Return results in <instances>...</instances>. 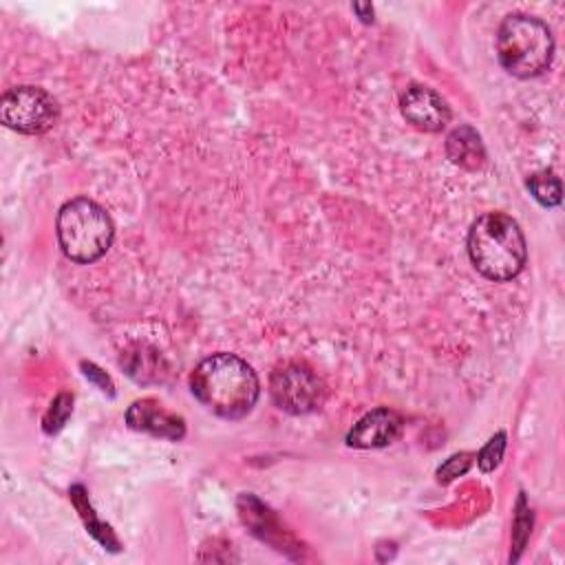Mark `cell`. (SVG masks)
Wrapping results in <instances>:
<instances>
[{"label": "cell", "instance_id": "obj_1", "mask_svg": "<svg viewBox=\"0 0 565 565\" xmlns=\"http://www.w3.org/2000/svg\"><path fill=\"white\" fill-rule=\"evenodd\" d=\"M190 391L214 415L223 419L245 417L260 393L254 369L234 353H214L196 364Z\"/></svg>", "mask_w": 565, "mask_h": 565}, {"label": "cell", "instance_id": "obj_2", "mask_svg": "<svg viewBox=\"0 0 565 565\" xmlns=\"http://www.w3.org/2000/svg\"><path fill=\"white\" fill-rule=\"evenodd\" d=\"M468 256L488 280H510L525 265V236L512 216L503 212L481 214L468 232Z\"/></svg>", "mask_w": 565, "mask_h": 565}, {"label": "cell", "instance_id": "obj_3", "mask_svg": "<svg viewBox=\"0 0 565 565\" xmlns=\"http://www.w3.org/2000/svg\"><path fill=\"white\" fill-rule=\"evenodd\" d=\"M554 55V38L550 26L525 13L508 15L497 31V57L514 77L541 75Z\"/></svg>", "mask_w": 565, "mask_h": 565}, {"label": "cell", "instance_id": "obj_4", "mask_svg": "<svg viewBox=\"0 0 565 565\" xmlns=\"http://www.w3.org/2000/svg\"><path fill=\"white\" fill-rule=\"evenodd\" d=\"M113 236L110 216L86 196L66 201L57 212V241L64 256L73 263H95L108 252Z\"/></svg>", "mask_w": 565, "mask_h": 565}, {"label": "cell", "instance_id": "obj_5", "mask_svg": "<svg viewBox=\"0 0 565 565\" xmlns=\"http://www.w3.org/2000/svg\"><path fill=\"white\" fill-rule=\"evenodd\" d=\"M0 119L22 135L46 132L57 121V102L38 86H13L0 99Z\"/></svg>", "mask_w": 565, "mask_h": 565}, {"label": "cell", "instance_id": "obj_6", "mask_svg": "<svg viewBox=\"0 0 565 565\" xmlns=\"http://www.w3.org/2000/svg\"><path fill=\"white\" fill-rule=\"evenodd\" d=\"M274 404L291 415H307L324 402V382L302 362H287L269 377Z\"/></svg>", "mask_w": 565, "mask_h": 565}, {"label": "cell", "instance_id": "obj_7", "mask_svg": "<svg viewBox=\"0 0 565 565\" xmlns=\"http://www.w3.org/2000/svg\"><path fill=\"white\" fill-rule=\"evenodd\" d=\"M404 119L424 132H439L450 121V108L439 93L428 86L413 84L399 99Z\"/></svg>", "mask_w": 565, "mask_h": 565}, {"label": "cell", "instance_id": "obj_8", "mask_svg": "<svg viewBox=\"0 0 565 565\" xmlns=\"http://www.w3.org/2000/svg\"><path fill=\"white\" fill-rule=\"evenodd\" d=\"M404 428V419L391 408H375L366 413L347 435L353 448H382L393 444Z\"/></svg>", "mask_w": 565, "mask_h": 565}, {"label": "cell", "instance_id": "obj_9", "mask_svg": "<svg viewBox=\"0 0 565 565\" xmlns=\"http://www.w3.org/2000/svg\"><path fill=\"white\" fill-rule=\"evenodd\" d=\"M126 422L132 430L150 433L154 437H166V439H181L185 435V424L179 415L170 413L154 399H139L135 402L128 413Z\"/></svg>", "mask_w": 565, "mask_h": 565}, {"label": "cell", "instance_id": "obj_10", "mask_svg": "<svg viewBox=\"0 0 565 565\" xmlns=\"http://www.w3.org/2000/svg\"><path fill=\"white\" fill-rule=\"evenodd\" d=\"M446 154L455 166L463 170H481L486 166V148L481 137L468 124L455 128L446 137Z\"/></svg>", "mask_w": 565, "mask_h": 565}, {"label": "cell", "instance_id": "obj_11", "mask_svg": "<svg viewBox=\"0 0 565 565\" xmlns=\"http://www.w3.org/2000/svg\"><path fill=\"white\" fill-rule=\"evenodd\" d=\"M527 188L532 192V196L545 205V207H554L561 203V196H563V188H561V181L556 174L547 172V170H541V172H534L530 179H527Z\"/></svg>", "mask_w": 565, "mask_h": 565}, {"label": "cell", "instance_id": "obj_12", "mask_svg": "<svg viewBox=\"0 0 565 565\" xmlns=\"http://www.w3.org/2000/svg\"><path fill=\"white\" fill-rule=\"evenodd\" d=\"M503 450H505V435L499 433V435H494V437L483 446V450L479 452V457H477L479 468H481L483 472L494 470V468L499 466L501 457H503Z\"/></svg>", "mask_w": 565, "mask_h": 565}, {"label": "cell", "instance_id": "obj_13", "mask_svg": "<svg viewBox=\"0 0 565 565\" xmlns=\"http://www.w3.org/2000/svg\"><path fill=\"white\" fill-rule=\"evenodd\" d=\"M62 399H64V393L53 402V406H51L49 415L44 417V430H46V433H55V430H60V428L64 426V422H66V415L71 413V402L60 411Z\"/></svg>", "mask_w": 565, "mask_h": 565}, {"label": "cell", "instance_id": "obj_14", "mask_svg": "<svg viewBox=\"0 0 565 565\" xmlns=\"http://www.w3.org/2000/svg\"><path fill=\"white\" fill-rule=\"evenodd\" d=\"M468 466H470V459H468L466 452L450 457V459L439 468V472H437V475H439V481H450V479H455L459 472H466Z\"/></svg>", "mask_w": 565, "mask_h": 565}, {"label": "cell", "instance_id": "obj_15", "mask_svg": "<svg viewBox=\"0 0 565 565\" xmlns=\"http://www.w3.org/2000/svg\"><path fill=\"white\" fill-rule=\"evenodd\" d=\"M84 373H86V377H93V380H97V382H102V386H104V391H106V386L108 388H113V384H110V380L104 375V373H99V369L97 366H93V364H84Z\"/></svg>", "mask_w": 565, "mask_h": 565}, {"label": "cell", "instance_id": "obj_16", "mask_svg": "<svg viewBox=\"0 0 565 565\" xmlns=\"http://www.w3.org/2000/svg\"><path fill=\"white\" fill-rule=\"evenodd\" d=\"M353 9H355L358 13H362V20H364V22L373 20V9H371V4H366V7H362V4H355Z\"/></svg>", "mask_w": 565, "mask_h": 565}]
</instances>
